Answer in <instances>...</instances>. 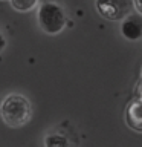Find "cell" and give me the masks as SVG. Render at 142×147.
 I'll use <instances>...</instances> for the list:
<instances>
[{"mask_svg": "<svg viewBox=\"0 0 142 147\" xmlns=\"http://www.w3.org/2000/svg\"><path fill=\"white\" fill-rule=\"evenodd\" d=\"M0 117L3 123L9 127H21L26 126L32 118V106L31 101L25 95L9 94L0 103Z\"/></svg>", "mask_w": 142, "mask_h": 147, "instance_id": "1", "label": "cell"}, {"mask_svg": "<svg viewBox=\"0 0 142 147\" xmlns=\"http://www.w3.org/2000/svg\"><path fill=\"white\" fill-rule=\"evenodd\" d=\"M37 23L44 34L57 35L66 28L67 17L58 3L44 2L37 9Z\"/></svg>", "mask_w": 142, "mask_h": 147, "instance_id": "2", "label": "cell"}, {"mask_svg": "<svg viewBox=\"0 0 142 147\" xmlns=\"http://www.w3.org/2000/svg\"><path fill=\"white\" fill-rule=\"evenodd\" d=\"M95 8L105 20L121 22L124 17L133 12L135 5L133 0H95Z\"/></svg>", "mask_w": 142, "mask_h": 147, "instance_id": "3", "label": "cell"}, {"mask_svg": "<svg viewBox=\"0 0 142 147\" xmlns=\"http://www.w3.org/2000/svg\"><path fill=\"white\" fill-rule=\"evenodd\" d=\"M119 31H121V35L124 38L130 41L142 40V14L130 12L127 17H124L121 20Z\"/></svg>", "mask_w": 142, "mask_h": 147, "instance_id": "4", "label": "cell"}, {"mask_svg": "<svg viewBox=\"0 0 142 147\" xmlns=\"http://www.w3.org/2000/svg\"><path fill=\"white\" fill-rule=\"evenodd\" d=\"M125 121L128 127L136 132H142V100L137 98L128 104L125 110Z\"/></svg>", "mask_w": 142, "mask_h": 147, "instance_id": "5", "label": "cell"}, {"mask_svg": "<svg viewBox=\"0 0 142 147\" xmlns=\"http://www.w3.org/2000/svg\"><path fill=\"white\" fill-rule=\"evenodd\" d=\"M9 3L17 12H31L38 6L40 0H9Z\"/></svg>", "mask_w": 142, "mask_h": 147, "instance_id": "6", "label": "cell"}, {"mask_svg": "<svg viewBox=\"0 0 142 147\" xmlns=\"http://www.w3.org/2000/svg\"><path fill=\"white\" fill-rule=\"evenodd\" d=\"M70 142L67 141V138L64 135H60V133H52V135H48L44 138V146L48 147H63V146H69Z\"/></svg>", "mask_w": 142, "mask_h": 147, "instance_id": "7", "label": "cell"}, {"mask_svg": "<svg viewBox=\"0 0 142 147\" xmlns=\"http://www.w3.org/2000/svg\"><path fill=\"white\" fill-rule=\"evenodd\" d=\"M6 48V38H5V35H3V32L0 31V54L3 52V49Z\"/></svg>", "mask_w": 142, "mask_h": 147, "instance_id": "8", "label": "cell"}, {"mask_svg": "<svg viewBox=\"0 0 142 147\" xmlns=\"http://www.w3.org/2000/svg\"><path fill=\"white\" fill-rule=\"evenodd\" d=\"M133 5H135V11L142 14V0H133Z\"/></svg>", "mask_w": 142, "mask_h": 147, "instance_id": "9", "label": "cell"}, {"mask_svg": "<svg viewBox=\"0 0 142 147\" xmlns=\"http://www.w3.org/2000/svg\"><path fill=\"white\" fill-rule=\"evenodd\" d=\"M136 94H137V98H141L142 100V81L139 83V84H137V87H136Z\"/></svg>", "mask_w": 142, "mask_h": 147, "instance_id": "10", "label": "cell"}, {"mask_svg": "<svg viewBox=\"0 0 142 147\" xmlns=\"http://www.w3.org/2000/svg\"><path fill=\"white\" fill-rule=\"evenodd\" d=\"M141 77H142V71H141Z\"/></svg>", "mask_w": 142, "mask_h": 147, "instance_id": "11", "label": "cell"}]
</instances>
